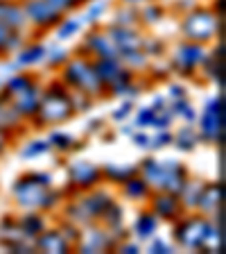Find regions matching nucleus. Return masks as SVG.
Returning a JSON list of instances; mask_svg holds the SVG:
<instances>
[{"label":"nucleus","instance_id":"8fccbe9b","mask_svg":"<svg viewBox=\"0 0 226 254\" xmlns=\"http://www.w3.org/2000/svg\"><path fill=\"white\" fill-rule=\"evenodd\" d=\"M70 2H73V5H77V2H84V0H70Z\"/></svg>","mask_w":226,"mask_h":254},{"label":"nucleus","instance_id":"c03bdc74","mask_svg":"<svg viewBox=\"0 0 226 254\" xmlns=\"http://www.w3.org/2000/svg\"><path fill=\"white\" fill-rule=\"evenodd\" d=\"M149 252H172V248H170L168 243H163V241H154Z\"/></svg>","mask_w":226,"mask_h":254},{"label":"nucleus","instance_id":"37998d69","mask_svg":"<svg viewBox=\"0 0 226 254\" xmlns=\"http://www.w3.org/2000/svg\"><path fill=\"white\" fill-rule=\"evenodd\" d=\"M149 134H134V143H136L138 148H149Z\"/></svg>","mask_w":226,"mask_h":254},{"label":"nucleus","instance_id":"a878e982","mask_svg":"<svg viewBox=\"0 0 226 254\" xmlns=\"http://www.w3.org/2000/svg\"><path fill=\"white\" fill-rule=\"evenodd\" d=\"M21 114L16 111L14 105H5V102H0V127L5 129V127H14L18 123Z\"/></svg>","mask_w":226,"mask_h":254},{"label":"nucleus","instance_id":"ddd939ff","mask_svg":"<svg viewBox=\"0 0 226 254\" xmlns=\"http://www.w3.org/2000/svg\"><path fill=\"white\" fill-rule=\"evenodd\" d=\"M34 248H39L41 252H57V254H61V252H68L70 243L63 238L61 232H45V229H43V232L34 238Z\"/></svg>","mask_w":226,"mask_h":254},{"label":"nucleus","instance_id":"2eb2a0df","mask_svg":"<svg viewBox=\"0 0 226 254\" xmlns=\"http://www.w3.org/2000/svg\"><path fill=\"white\" fill-rule=\"evenodd\" d=\"M39 100H41V93H39V86H30L27 91L18 93L14 98V107L21 116H34L39 109Z\"/></svg>","mask_w":226,"mask_h":254},{"label":"nucleus","instance_id":"b1692460","mask_svg":"<svg viewBox=\"0 0 226 254\" xmlns=\"http://www.w3.org/2000/svg\"><path fill=\"white\" fill-rule=\"evenodd\" d=\"M106 177L113 182H127L129 177H134L136 175V168L134 166H120V164H109L104 168Z\"/></svg>","mask_w":226,"mask_h":254},{"label":"nucleus","instance_id":"dca6fc26","mask_svg":"<svg viewBox=\"0 0 226 254\" xmlns=\"http://www.w3.org/2000/svg\"><path fill=\"white\" fill-rule=\"evenodd\" d=\"M86 46L93 50L95 55H100V59H118V48L109 39V34H90L86 39Z\"/></svg>","mask_w":226,"mask_h":254},{"label":"nucleus","instance_id":"7ed1b4c3","mask_svg":"<svg viewBox=\"0 0 226 254\" xmlns=\"http://www.w3.org/2000/svg\"><path fill=\"white\" fill-rule=\"evenodd\" d=\"M73 107H75L73 95H68L61 86H57V89L52 86V91H50L43 100H39V109H37V114H34V118H37L41 125L61 123L73 114Z\"/></svg>","mask_w":226,"mask_h":254},{"label":"nucleus","instance_id":"72a5a7b5","mask_svg":"<svg viewBox=\"0 0 226 254\" xmlns=\"http://www.w3.org/2000/svg\"><path fill=\"white\" fill-rule=\"evenodd\" d=\"M47 148H50V143L47 141H32L30 145H27L25 150H23V157H39V154L47 152Z\"/></svg>","mask_w":226,"mask_h":254},{"label":"nucleus","instance_id":"e433bc0d","mask_svg":"<svg viewBox=\"0 0 226 254\" xmlns=\"http://www.w3.org/2000/svg\"><path fill=\"white\" fill-rule=\"evenodd\" d=\"M170 141H172V134H170V132H158L154 138H149V148H154V150L165 148Z\"/></svg>","mask_w":226,"mask_h":254},{"label":"nucleus","instance_id":"9d476101","mask_svg":"<svg viewBox=\"0 0 226 254\" xmlns=\"http://www.w3.org/2000/svg\"><path fill=\"white\" fill-rule=\"evenodd\" d=\"M106 34H109V39L113 41V46L118 48V53H120V55L142 50V39L138 37V34L132 30V27L116 25V27H111V30L106 32Z\"/></svg>","mask_w":226,"mask_h":254},{"label":"nucleus","instance_id":"49530a36","mask_svg":"<svg viewBox=\"0 0 226 254\" xmlns=\"http://www.w3.org/2000/svg\"><path fill=\"white\" fill-rule=\"evenodd\" d=\"M170 89H172V91H170V95H172L174 100H179V98H183V95H185L181 86H170Z\"/></svg>","mask_w":226,"mask_h":254},{"label":"nucleus","instance_id":"f3484780","mask_svg":"<svg viewBox=\"0 0 226 254\" xmlns=\"http://www.w3.org/2000/svg\"><path fill=\"white\" fill-rule=\"evenodd\" d=\"M179 209H181V202L174 193H165V195H158L156 200H154V216L165 218V220L177 218Z\"/></svg>","mask_w":226,"mask_h":254},{"label":"nucleus","instance_id":"a19ab883","mask_svg":"<svg viewBox=\"0 0 226 254\" xmlns=\"http://www.w3.org/2000/svg\"><path fill=\"white\" fill-rule=\"evenodd\" d=\"M47 2H50V5H52L54 9L59 11V14H63V11H68L70 7H75L73 2H70V0H47Z\"/></svg>","mask_w":226,"mask_h":254},{"label":"nucleus","instance_id":"de8ad7c7","mask_svg":"<svg viewBox=\"0 0 226 254\" xmlns=\"http://www.w3.org/2000/svg\"><path fill=\"white\" fill-rule=\"evenodd\" d=\"M122 250L129 252V254H134V252H138V245H122Z\"/></svg>","mask_w":226,"mask_h":254},{"label":"nucleus","instance_id":"2f4dec72","mask_svg":"<svg viewBox=\"0 0 226 254\" xmlns=\"http://www.w3.org/2000/svg\"><path fill=\"white\" fill-rule=\"evenodd\" d=\"M177 141H179V143H177V145H179V150H185V152H188V150H192V148H195V143H197L195 129H192V127H183Z\"/></svg>","mask_w":226,"mask_h":254},{"label":"nucleus","instance_id":"0eeeda50","mask_svg":"<svg viewBox=\"0 0 226 254\" xmlns=\"http://www.w3.org/2000/svg\"><path fill=\"white\" fill-rule=\"evenodd\" d=\"M206 227L208 222L204 218H188L183 220L177 227V241H179L183 248H190V250H201L204 245V236H206Z\"/></svg>","mask_w":226,"mask_h":254},{"label":"nucleus","instance_id":"c756f323","mask_svg":"<svg viewBox=\"0 0 226 254\" xmlns=\"http://www.w3.org/2000/svg\"><path fill=\"white\" fill-rule=\"evenodd\" d=\"M199 190H201V186L197 184V182H192V184H188V182H185V186L181 189V193H179V195L183 197V204L197 206V202H199Z\"/></svg>","mask_w":226,"mask_h":254},{"label":"nucleus","instance_id":"412c9836","mask_svg":"<svg viewBox=\"0 0 226 254\" xmlns=\"http://www.w3.org/2000/svg\"><path fill=\"white\" fill-rule=\"evenodd\" d=\"M18 225H21L25 238H30V241H34V238H37L39 234L45 229V222H43V218L39 216V213H27V216L23 218Z\"/></svg>","mask_w":226,"mask_h":254},{"label":"nucleus","instance_id":"f257e3e1","mask_svg":"<svg viewBox=\"0 0 226 254\" xmlns=\"http://www.w3.org/2000/svg\"><path fill=\"white\" fill-rule=\"evenodd\" d=\"M142 180L149 186L163 189L165 193H174L179 195L181 189L185 186V170L181 164H177L174 159L168 161H156V159H147L142 164Z\"/></svg>","mask_w":226,"mask_h":254},{"label":"nucleus","instance_id":"9b49d317","mask_svg":"<svg viewBox=\"0 0 226 254\" xmlns=\"http://www.w3.org/2000/svg\"><path fill=\"white\" fill-rule=\"evenodd\" d=\"M93 68H95V73H97V77H100L102 84L116 86V84L127 82V79H132V75L127 73L120 64H118V59H100Z\"/></svg>","mask_w":226,"mask_h":254},{"label":"nucleus","instance_id":"39448f33","mask_svg":"<svg viewBox=\"0 0 226 254\" xmlns=\"http://www.w3.org/2000/svg\"><path fill=\"white\" fill-rule=\"evenodd\" d=\"M66 82L70 86H75L82 93H100L102 82L95 73V68L84 59H75L73 64H68V70H66Z\"/></svg>","mask_w":226,"mask_h":254},{"label":"nucleus","instance_id":"423d86ee","mask_svg":"<svg viewBox=\"0 0 226 254\" xmlns=\"http://www.w3.org/2000/svg\"><path fill=\"white\" fill-rule=\"evenodd\" d=\"M222 132H224V107H222V98H213V100L206 105V109L201 111L199 134L206 141L220 143Z\"/></svg>","mask_w":226,"mask_h":254},{"label":"nucleus","instance_id":"6ab92c4d","mask_svg":"<svg viewBox=\"0 0 226 254\" xmlns=\"http://www.w3.org/2000/svg\"><path fill=\"white\" fill-rule=\"evenodd\" d=\"M220 200H222L220 184H208V186H201L197 206H199V209H204V211H213V209H217V206H220Z\"/></svg>","mask_w":226,"mask_h":254},{"label":"nucleus","instance_id":"4be33fe9","mask_svg":"<svg viewBox=\"0 0 226 254\" xmlns=\"http://www.w3.org/2000/svg\"><path fill=\"white\" fill-rule=\"evenodd\" d=\"M147 190H149V184L142 180V177H136V175H134V177H129V180L125 182V193L132 197V200H140V197H145L147 195Z\"/></svg>","mask_w":226,"mask_h":254},{"label":"nucleus","instance_id":"79ce46f5","mask_svg":"<svg viewBox=\"0 0 226 254\" xmlns=\"http://www.w3.org/2000/svg\"><path fill=\"white\" fill-rule=\"evenodd\" d=\"M47 57H50V62H52V64H61V62H66V50H59V48H54V50L47 55Z\"/></svg>","mask_w":226,"mask_h":254},{"label":"nucleus","instance_id":"6e6552de","mask_svg":"<svg viewBox=\"0 0 226 254\" xmlns=\"http://www.w3.org/2000/svg\"><path fill=\"white\" fill-rule=\"evenodd\" d=\"M23 11H25L27 21L39 27H52L54 23H59V16H61L47 0H25Z\"/></svg>","mask_w":226,"mask_h":254},{"label":"nucleus","instance_id":"a18cd8bd","mask_svg":"<svg viewBox=\"0 0 226 254\" xmlns=\"http://www.w3.org/2000/svg\"><path fill=\"white\" fill-rule=\"evenodd\" d=\"M129 114H132V102H127V105H122V109H118L116 114H113V118H116V121H120V118L129 116Z\"/></svg>","mask_w":226,"mask_h":254},{"label":"nucleus","instance_id":"3c124183","mask_svg":"<svg viewBox=\"0 0 226 254\" xmlns=\"http://www.w3.org/2000/svg\"><path fill=\"white\" fill-rule=\"evenodd\" d=\"M125 2H140V0H125Z\"/></svg>","mask_w":226,"mask_h":254},{"label":"nucleus","instance_id":"f704fd0d","mask_svg":"<svg viewBox=\"0 0 226 254\" xmlns=\"http://www.w3.org/2000/svg\"><path fill=\"white\" fill-rule=\"evenodd\" d=\"M174 114H179V116H183L185 121H192L195 118V109L188 105V102L183 100V98H179V100H174Z\"/></svg>","mask_w":226,"mask_h":254},{"label":"nucleus","instance_id":"f03ea898","mask_svg":"<svg viewBox=\"0 0 226 254\" xmlns=\"http://www.w3.org/2000/svg\"><path fill=\"white\" fill-rule=\"evenodd\" d=\"M14 197L18 204L27 209H50L57 204V193L50 190V186L37 180V175H25L14 184Z\"/></svg>","mask_w":226,"mask_h":254},{"label":"nucleus","instance_id":"cd10ccee","mask_svg":"<svg viewBox=\"0 0 226 254\" xmlns=\"http://www.w3.org/2000/svg\"><path fill=\"white\" fill-rule=\"evenodd\" d=\"M30 86H34V79H32L30 75H18V77H14L9 84H7V93H9L11 98H16L18 93L30 89Z\"/></svg>","mask_w":226,"mask_h":254},{"label":"nucleus","instance_id":"c9c22d12","mask_svg":"<svg viewBox=\"0 0 226 254\" xmlns=\"http://www.w3.org/2000/svg\"><path fill=\"white\" fill-rule=\"evenodd\" d=\"M79 25H82L79 21H75V18H68V21H66L61 27H59V34H57V37H59V39H68V37H73L75 32L79 30Z\"/></svg>","mask_w":226,"mask_h":254},{"label":"nucleus","instance_id":"ea45409f","mask_svg":"<svg viewBox=\"0 0 226 254\" xmlns=\"http://www.w3.org/2000/svg\"><path fill=\"white\" fill-rule=\"evenodd\" d=\"M136 23V18H134V11H120L118 14V25H122V27H127V25H134Z\"/></svg>","mask_w":226,"mask_h":254},{"label":"nucleus","instance_id":"20e7f679","mask_svg":"<svg viewBox=\"0 0 226 254\" xmlns=\"http://www.w3.org/2000/svg\"><path fill=\"white\" fill-rule=\"evenodd\" d=\"M217 27H220L217 16L206 9L192 11V14H188L185 21L181 23V30H183V34L188 37V41H195V43L211 41V39L215 37Z\"/></svg>","mask_w":226,"mask_h":254},{"label":"nucleus","instance_id":"c85d7f7f","mask_svg":"<svg viewBox=\"0 0 226 254\" xmlns=\"http://www.w3.org/2000/svg\"><path fill=\"white\" fill-rule=\"evenodd\" d=\"M104 248H109V236L102 232H93L89 236V243L82 250H84V252H100V250H104Z\"/></svg>","mask_w":226,"mask_h":254},{"label":"nucleus","instance_id":"7c9ffc66","mask_svg":"<svg viewBox=\"0 0 226 254\" xmlns=\"http://www.w3.org/2000/svg\"><path fill=\"white\" fill-rule=\"evenodd\" d=\"M156 111L158 109L154 105L140 109V114H138V118H136V127H140V129H145V127H154V121H156Z\"/></svg>","mask_w":226,"mask_h":254},{"label":"nucleus","instance_id":"1a4fd4ad","mask_svg":"<svg viewBox=\"0 0 226 254\" xmlns=\"http://www.w3.org/2000/svg\"><path fill=\"white\" fill-rule=\"evenodd\" d=\"M204 62V48L195 41H188L183 46L177 48V55H174V68L179 73H192V70Z\"/></svg>","mask_w":226,"mask_h":254},{"label":"nucleus","instance_id":"bb28decb","mask_svg":"<svg viewBox=\"0 0 226 254\" xmlns=\"http://www.w3.org/2000/svg\"><path fill=\"white\" fill-rule=\"evenodd\" d=\"M16 46H21L18 34H14V30H9L5 23H0V50H14Z\"/></svg>","mask_w":226,"mask_h":254},{"label":"nucleus","instance_id":"58836bf2","mask_svg":"<svg viewBox=\"0 0 226 254\" xmlns=\"http://www.w3.org/2000/svg\"><path fill=\"white\" fill-rule=\"evenodd\" d=\"M161 14H163V11L158 9V7H147V9L142 11V18L147 23H156L158 18H161Z\"/></svg>","mask_w":226,"mask_h":254},{"label":"nucleus","instance_id":"09e8293b","mask_svg":"<svg viewBox=\"0 0 226 254\" xmlns=\"http://www.w3.org/2000/svg\"><path fill=\"white\" fill-rule=\"evenodd\" d=\"M5 148V132H2V127H0V152Z\"/></svg>","mask_w":226,"mask_h":254},{"label":"nucleus","instance_id":"aec40b11","mask_svg":"<svg viewBox=\"0 0 226 254\" xmlns=\"http://www.w3.org/2000/svg\"><path fill=\"white\" fill-rule=\"evenodd\" d=\"M156 229H158V220L154 213H140L136 225H134V234L138 238H152L156 234Z\"/></svg>","mask_w":226,"mask_h":254},{"label":"nucleus","instance_id":"4468645a","mask_svg":"<svg viewBox=\"0 0 226 254\" xmlns=\"http://www.w3.org/2000/svg\"><path fill=\"white\" fill-rule=\"evenodd\" d=\"M25 11L21 5H16L11 0H0V23H5L9 30H18L25 25Z\"/></svg>","mask_w":226,"mask_h":254},{"label":"nucleus","instance_id":"4c0bfd02","mask_svg":"<svg viewBox=\"0 0 226 254\" xmlns=\"http://www.w3.org/2000/svg\"><path fill=\"white\" fill-rule=\"evenodd\" d=\"M104 9H106V2H104V0H97V2H93V5L89 7V11H86V18H89V21H97Z\"/></svg>","mask_w":226,"mask_h":254},{"label":"nucleus","instance_id":"f8f14e48","mask_svg":"<svg viewBox=\"0 0 226 254\" xmlns=\"http://www.w3.org/2000/svg\"><path fill=\"white\" fill-rule=\"evenodd\" d=\"M68 175H70V182L77 184L79 189H90L100 180V170L90 161H75V164H70Z\"/></svg>","mask_w":226,"mask_h":254},{"label":"nucleus","instance_id":"a211bd4d","mask_svg":"<svg viewBox=\"0 0 226 254\" xmlns=\"http://www.w3.org/2000/svg\"><path fill=\"white\" fill-rule=\"evenodd\" d=\"M21 241H30V238H25L18 220H11V218L2 220V225H0V243H5L7 248H14Z\"/></svg>","mask_w":226,"mask_h":254},{"label":"nucleus","instance_id":"473e14b6","mask_svg":"<svg viewBox=\"0 0 226 254\" xmlns=\"http://www.w3.org/2000/svg\"><path fill=\"white\" fill-rule=\"evenodd\" d=\"M50 141H52V145L54 148H59V150H73L75 148V136H70V134H66V132H54L52 136H50Z\"/></svg>","mask_w":226,"mask_h":254},{"label":"nucleus","instance_id":"5701e85b","mask_svg":"<svg viewBox=\"0 0 226 254\" xmlns=\"http://www.w3.org/2000/svg\"><path fill=\"white\" fill-rule=\"evenodd\" d=\"M45 57V48L43 46H32V48H25L23 53H18L16 57V66H32V64L41 62Z\"/></svg>","mask_w":226,"mask_h":254},{"label":"nucleus","instance_id":"393cba45","mask_svg":"<svg viewBox=\"0 0 226 254\" xmlns=\"http://www.w3.org/2000/svg\"><path fill=\"white\" fill-rule=\"evenodd\" d=\"M201 250H208V252H220L222 250V232L215 229L213 225L206 227V236H204V245Z\"/></svg>","mask_w":226,"mask_h":254}]
</instances>
